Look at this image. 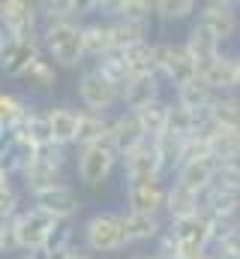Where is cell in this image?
Returning a JSON list of instances; mask_svg holds the SVG:
<instances>
[{
  "instance_id": "obj_45",
  "label": "cell",
  "mask_w": 240,
  "mask_h": 259,
  "mask_svg": "<svg viewBox=\"0 0 240 259\" xmlns=\"http://www.w3.org/2000/svg\"><path fill=\"white\" fill-rule=\"evenodd\" d=\"M237 229H240V220H237Z\"/></svg>"
},
{
  "instance_id": "obj_2",
  "label": "cell",
  "mask_w": 240,
  "mask_h": 259,
  "mask_svg": "<svg viewBox=\"0 0 240 259\" xmlns=\"http://www.w3.org/2000/svg\"><path fill=\"white\" fill-rule=\"evenodd\" d=\"M81 244L90 253H120L129 247L126 229H123V214L114 211H96L84 220L81 226Z\"/></svg>"
},
{
  "instance_id": "obj_17",
  "label": "cell",
  "mask_w": 240,
  "mask_h": 259,
  "mask_svg": "<svg viewBox=\"0 0 240 259\" xmlns=\"http://www.w3.org/2000/svg\"><path fill=\"white\" fill-rule=\"evenodd\" d=\"M111 124H114V115H99V112L78 109V142H75V151L99 145V142H108Z\"/></svg>"
},
{
  "instance_id": "obj_8",
  "label": "cell",
  "mask_w": 240,
  "mask_h": 259,
  "mask_svg": "<svg viewBox=\"0 0 240 259\" xmlns=\"http://www.w3.org/2000/svg\"><path fill=\"white\" fill-rule=\"evenodd\" d=\"M195 21L204 24L225 46L240 33V3L237 0H204Z\"/></svg>"
},
{
  "instance_id": "obj_30",
  "label": "cell",
  "mask_w": 240,
  "mask_h": 259,
  "mask_svg": "<svg viewBox=\"0 0 240 259\" xmlns=\"http://www.w3.org/2000/svg\"><path fill=\"white\" fill-rule=\"evenodd\" d=\"M84 46H87V58L99 61L108 52H114V36H111V24L102 18H90L84 21Z\"/></svg>"
},
{
  "instance_id": "obj_10",
  "label": "cell",
  "mask_w": 240,
  "mask_h": 259,
  "mask_svg": "<svg viewBox=\"0 0 240 259\" xmlns=\"http://www.w3.org/2000/svg\"><path fill=\"white\" fill-rule=\"evenodd\" d=\"M198 78L207 81V88L213 94H240V52L234 49H222L210 64L198 69Z\"/></svg>"
},
{
  "instance_id": "obj_32",
  "label": "cell",
  "mask_w": 240,
  "mask_h": 259,
  "mask_svg": "<svg viewBox=\"0 0 240 259\" xmlns=\"http://www.w3.org/2000/svg\"><path fill=\"white\" fill-rule=\"evenodd\" d=\"M168 115H171V103L168 100H159V103H153V106L138 112V121H141V127H144L150 142H156V139H162L168 133Z\"/></svg>"
},
{
  "instance_id": "obj_3",
  "label": "cell",
  "mask_w": 240,
  "mask_h": 259,
  "mask_svg": "<svg viewBox=\"0 0 240 259\" xmlns=\"http://www.w3.org/2000/svg\"><path fill=\"white\" fill-rule=\"evenodd\" d=\"M153 46H156V75L171 91H180L183 84L198 78V64L189 55V49L183 46V39L180 42H174V39H156Z\"/></svg>"
},
{
  "instance_id": "obj_23",
  "label": "cell",
  "mask_w": 240,
  "mask_h": 259,
  "mask_svg": "<svg viewBox=\"0 0 240 259\" xmlns=\"http://www.w3.org/2000/svg\"><path fill=\"white\" fill-rule=\"evenodd\" d=\"M168 226L177 232L180 241L198 244V247H204V250L213 247V238H216V220H210L204 211L195 214V217H189V220H183V223H168Z\"/></svg>"
},
{
  "instance_id": "obj_36",
  "label": "cell",
  "mask_w": 240,
  "mask_h": 259,
  "mask_svg": "<svg viewBox=\"0 0 240 259\" xmlns=\"http://www.w3.org/2000/svg\"><path fill=\"white\" fill-rule=\"evenodd\" d=\"M198 9H201V3H195V0H156V18L168 21V24L186 21L192 15L198 18Z\"/></svg>"
},
{
  "instance_id": "obj_9",
  "label": "cell",
  "mask_w": 240,
  "mask_h": 259,
  "mask_svg": "<svg viewBox=\"0 0 240 259\" xmlns=\"http://www.w3.org/2000/svg\"><path fill=\"white\" fill-rule=\"evenodd\" d=\"M120 169H123V181L126 184L162 181V175H165V163L159 157L156 142H144L141 148H135L126 157H120Z\"/></svg>"
},
{
  "instance_id": "obj_40",
  "label": "cell",
  "mask_w": 240,
  "mask_h": 259,
  "mask_svg": "<svg viewBox=\"0 0 240 259\" xmlns=\"http://www.w3.org/2000/svg\"><path fill=\"white\" fill-rule=\"evenodd\" d=\"M69 247H75V226L72 223H60L57 232L48 241V247H45V253H60V250H69Z\"/></svg>"
},
{
  "instance_id": "obj_7",
  "label": "cell",
  "mask_w": 240,
  "mask_h": 259,
  "mask_svg": "<svg viewBox=\"0 0 240 259\" xmlns=\"http://www.w3.org/2000/svg\"><path fill=\"white\" fill-rule=\"evenodd\" d=\"M0 24H3V30L21 36L27 42H42V12H39L36 0H3Z\"/></svg>"
},
{
  "instance_id": "obj_42",
  "label": "cell",
  "mask_w": 240,
  "mask_h": 259,
  "mask_svg": "<svg viewBox=\"0 0 240 259\" xmlns=\"http://www.w3.org/2000/svg\"><path fill=\"white\" fill-rule=\"evenodd\" d=\"M48 259H96V253H90L84 244H75L69 250H60V253H48Z\"/></svg>"
},
{
  "instance_id": "obj_26",
  "label": "cell",
  "mask_w": 240,
  "mask_h": 259,
  "mask_svg": "<svg viewBox=\"0 0 240 259\" xmlns=\"http://www.w3.org/2000/svg\"><path fill=\"white\" fill-rule=\"evenodd\" d=\"M111 24V36H114V49H132L138 42H150L153 36V21H135V18H117L108 21Z\"/></svg>"
},
{
  "instance_id": "obj_1",
  "label": "cell",
  "mask_w": 240,
  "mask_h": 259,
  "mask_svg": "<svg viewBox=\"0 0 240 259\" xmlns=\"http://www.w3.org/2000/svg\"><path fill=\"white\" fill-rule=\"evenodd\" d=\"M42 49L57 69H78L87 61L84 24H42Z\"/></svg>"
},
{
  "instance_id": "obj_29",
  "label": "cell",
  "mask_w": 240,
  "mask_h": 259,
  "mask_svg": "<svg viewBox=\"0 0 240 259\" xmlns=\"http://www.w3.org/2000/svg\"><path fill=\"white\" fill-rule=\"evenodd\" d=\"M42 42H27V39H21V46L15 49V55L9 58V61H3V75L6 78H24L30 69H33V64H39L42 61Z\"/></svg>"
},
{
  "instance_id": "obj_12",
  "label": "cell",
  "mask_w": 240,
  "mask_h": 259,
  "mask_svg": "<svg viewBox=\"0 0 240 259\" xmlns=\"http://www.w3.org/2000/svg\"><path fill=\"white\" fill-rule=\"evenodd\" d=\"M30 205L42 208V211L51 214L57 223H72L84 202H81V196H78V190H75L72 184H63V187H54V190H48V193L30 199Z\"/></svg>"
},
{
  "instance_id": "obj_35",
  "label": "cell",
  "mask_w": 240,
  "mask_h": 259,
  "mask_svg": "<svg viewBox=\"0 0 240 259\" xmlns=\"http://www.w3.org/2000/svg\"><path fill=\"white\" fill-rule=\"evenodd\" d=\"M210 253L216 259H240V229L237 226L216 223V238H213Z\"/></svg>"
},
{
  "instance_id": "obj_20",
  "label": "cell",
  "mask_w": 240,
  "mask_h": 259,
  "mask_svg": "<svg viewBox=\"0 0 240 259\" xmlns=\"http://www.w3.org/2000/svg\"><path fill=\"white\" fill-rule=\"evenodd\" d=\"M213 181H216V163L213 160L186 163V166H180L177 175H174V184L192 190V193H201V196H207L213 190Z\"/></svg>"
},
{
  "instance_id": "obj_13",
  "label": "cell",
  "mask_w": 240,
  "mask_h": 259,
  "mask_svg": "<svg viewBox=\"0 0 240 259\" xmlns=\"http://www.w3.org/2000/svg\"><path fill=\"white\" fill-rule=\"evenodd\" d=\"M162 78L159 75H135L126 88H123V97H120V109L123 112H141V109H147V106H153V103H159V100H165L162 97Z\"/></svg>"
},
{
  "instance_id": "obj_41",
  "label": "cell",
  "mask_w": 240,
  "mask_h": 259,
  "mask_svg": "<svg viewBox=\"0 0 240 259\" xmlns=\"http://www.w3.org/2000/svg\"><path fill=\"white\" fill-rule=\"evenodd\" d=\"M0 253L3 256H18V238H15V226L12 220H0Z\"/></svg>"
},
{
  "instance_id": "obj_24",
  "label": "cell",
  "mask_w": 240,
  "mask_h": 259,
  "mask_svg": "<svg viewBox=\"0 0 240 259\" xmlns=\"http://www.w3.org/2000/svg\"><path fill=\"white\" fill-rule=\"evenodd\" d=\"M30 112H33V103H27L21 94L3 91L0 94V133H3V139L12 136V133H18Z\"/></svg>"
},
{
  "instance_id": "obj_44",
  "label": "cell",
  "mask_w": 240,
  "mask_h": 259,
  "mask_svg": "<svg viewBox=\"0 0 240 259\" xmlns=\"http://www.w3.org/2000/svg\"><path fill=\"white\" fill-rule=\"evenodd\" d=\"M204 259H216V256H213V253H210V256H204Z\"/></svg>"
},
{
  "instance_id": "obj_16",
  "label": "cell",
  "mask_w": 240,
  "mask_h": 259,
  "mask_svg": "<svg viewBox=\"0 0 240 259\" xmlns=\"http://www.w3.org/2000/svg\"><path fill=\"white\" fill-rule=\"evenodd\" d=\"M48 127H51V142L60 148H75L78 142V109L69 106H48Z\"/></svg>"
},
{
  "instance_id": "obj_43",
  "label": "cell",
  "mask_w": 240,
  "mask_h": 259,
  "mask_svg": "<svg viewBox=\"0 0 240 259\" xmlns=\"http://www.w3.org/2000/svg\"><path fill=\"white\" fill-rule=\"evenodd\" d=\"M12 259H48V253H18Z\"/></svg>"
},
{
  "instance_id": "obj_11",
  "label": "cell",
  "mask_w": 240,
  "mask_h": 259,
  "mask_svg": "<svg viewBox=\"0 0 240 259\" xmlns=\"http://www.w3.org/2000/svg\"><path fill=\"white\" fill-rule=\"evenodd\" d=\"M123 199H126V211H132V214L162 217V214H165V205H168V187H165L162 181L126 184Z\"/></svg>"
},
{
  "instance_id": "obj_21",
  "label": "cell",
  "mask_w": 240,
  "mask_h": 259,
  "mask_svg": "<svg viewBox=\"0 0 240 259\" xmlns=\"http://www.w3.org/2000/svg\"><path fill=\"white\" fill-rule=\"evenodd\" d=\"M123 229H126L129 244H147V241H159V238H162V232H165L168 226L162 223V217L123 211Z\"/></svg>"
},
{
  "instance_id": "obj_28",
  "label": "cell",
  "mask_w": 240,
  "mask_h": 259,
  "mask_svg": "<svg viewBox=\"0 0 240 259\" xmlns=\"http://www.w3.org/2000/svg\"><path fill=\"white\" fill-rule=\"evenodd\" d=\"M210 157L216 166L240 163V130L210 127Z\"/></svg>"
},
{
  "instance_id": "obj_6",
  "label": "cell",
  "mask_w": 240,
  "mask_h": 259,
  "mask_svg": "<svg viewBox=\"0 0 240 259\" xmlns=\"http://www.w3.org/2000/svg\"><path fill=\"white\" fill-rule=\"evenodd\" d=\"M12 226H15V238H18V250L21 253H45V247H48V241L57 232L60 223L51 214H45L42 208L27 205L12 220Z\"/></svg>"
},
{
  "instance_id": "obj_39",
  "label": "cell",
  "mask_w": 240,
  "mask_h": 259,
  "mask_svg": "<svg viewBox=\"0 0 240 259\" xmlns=\"http://www.w3.org/2000/svg\"><path fill=\"white\" fill-rule=\"evenodd\" d=\"M216 190H228V193H240V163H225L216 166Z\"/></svg>"
},
{
  "instance_id": "obj_22",
  "label": "cell",
  "mask_w": 240,
  "mask_h": 259,
  "mask_svg": "<svg viewBox=\"0 0 240 259\" xmlns=\"http://www.w3.org/2000/svg\"><path fill=\"white\" fill-rule=\"evenodd\" d=\"M204 214L222 226H237L240 220V193H228V190H210L204 196Z\"/></svg>"
},
{
  "instance_id": "obj_37",
  "label": "cell",
  "mask_w": 240,
  "mask_h": 259,
  "mask_svg": "<svg viewBox=\"0 0 240 259\" xmlns=\"http://www.w3.org/2000/svg\"><path fill=\"white\" fill-rule=\"evenodd\" d=\"M24 81H27V88L33 94H51L57 88V66L42 58L39 64H33V69L24 75Z\"/></svg>"
},
{
  "instance_id": "obj_15",
  "label": "cell",
  "mask_w": 240,
  "mask_h": 259,
  "mask_svg": "<svg viewBox=\"0 0 240 259\" xmlns=\"http://www.w3.org/2000/svg\"><path fill=\"white\" fill-rule=\"evenodd\" d=\"M63 184H66V181H63V169L45 163V160H36V163L21 175V190L30 193V199L48 193V190H54V187H63Z\"/></svg>"
},
{
  "instance_id": "obj_14",
  "label": "cell",
  "mask_w": 240,
  "mask_h": 259,
  "mask_svg": "<svg viewBox=\"0 0 240 259\" xmlns=\"http://www.w3.org/2000/svg\"><path fill=\"white\" fill-rule=\"evenodd\" d=\"M111 145L117 148L120 157H126L129 151H135V148H141L144 142H150L147 139V133L141 127V121H138V115L135 112H123L120 109L117 115H114V124H111Z\"/></svg>"
},
{
  "instance_id": "obj_31",
  "label": "cell",
  "mask_w": 240,
  "mask_h": 259,
  "mask_svg": "<svg viewBox=\"0 0 240 259\" xmlns=\"http://www.w3.org/2000/svg\"><path fill=\"white\" fill-rule=\"evenodd\" d=\"M210 124L222 130H240V94H222L213 100L207 112Z\"/></svg>"
},
{
  "instance_id": "obj_5",
  "label": "cell",
  "mask_w": 240,
  "mask_h": 259,
  "mask_svg": "<svg viewBox=\"0 0 240 259\" xmlns=\"http://www.w3.org/2000/svg\"><path fill=\"white\" fill-rule=\"evenodd\" d=\"M75 94H78V103H81L87 112H99V115H117L120 112L117 106H120L123 91L114 88L96 66L81 69L78 84H75Z\"/></svg>"
},
{
  "instance_id": "obj_4",
  "label": "cell",
  "mask_w": 240,
  "mask_h": 259,
  "mask_svg": "<svg viewBox=\"0 0 240 259\" xmlns=\"http://www.w3.org/2000/svg\"><path fill=\"white\" fill-rule=\"evenodd\" d=\"M117 163H120V154H117V148L111 145V139L99 142V145H90V148H78V154H75L78 184H84L90 190L102 187L111 178V172L117 169Z\"/></svg>"
},
{
  "instance_id": "obj_38",
  "label": "cell",
  "mask_w": 240,
  "mask_h": 259,
  "mask_svg": "<svg viewBox=\"0 0 240 259\" xmlns=\"http://www.w3.org/2000/svg\"><path fill=\"white\" fill-rule=\"evenodd\" d=\"M183 139H174V136H162V139H156V148H159V157H162V163H165V172H171V175H177L180 163H183Z\"/></svg>"
},
{
  "instance_id": "obj_34",
  "label": "cell",
  "mask_w": 240,
  "mask_h": 259,
  "mask_svg": "<svg viewBox=\"0 0 240 259\" xmlns=\"http://www.w3.org/2000/svg\"><path fill=\"white\" fill-rule=\"evenodd\" d=\"M18 133H21L24 139H30L33 145H39V148L54 145V142H51V127H48V115H45V109H36V106H33V112L27 115V121L21 124Z\"/></svg>"
},
{
  "instance_id": "obj_18",
  "label": "cell",
  "mask_w": 240,
  "mask_h": 259,
  "mask_svg": "<svg viewBox=\"0 0 240 259\" xmlns=\"http://www.w3.org/2000/svg\"><path fill=\"white\" fill-rule=\"evenodd\" d=\"M201 211H204V196L201 193H192V190L180 187L174 181L168 184V205H165L168 223H183V220H189Z\"/></svg>"
},
{
  "instance_id": "obj_19",
  "label": "cell",
  "mask_w": 240,
  "mask_h": 259,
  "mask_svg": "<svg viewBox=\"0 0 240 259\" xmlns=\"http://www.w3.org/2000/svg\"><path fill=\"white\" fill-rule=\"evenodd\" d=\"M183 46H186V49H189V55L195 58L198 69H201L204 64H210V61L225 49V46H222V42H219L207 27H204V24H198V21H192V24H189L186 36H183Z\"/></svg>"
},
{
  "instance_id": "obj_27",
  "label": "cell",
  "mask_w": 240,
  "mask_h": 259,
  "mask_svg": "<svg viewBox=\"0 0 240 259\" xmlns=\"http://www.w3.org/2000/svg\"><path fill=\"white\" fill-rule=\"evenodd\" d=\"M216 97L219 94H213L204 78H195V81L183 84L180 91H174V103L183 106V109H189V112H195V115H207Z\"/></svg>"
},
{
  "instance_id": "obj_25",
  "label": "cell",
  "mask_w": 240,
  "mask_h": 259,
  "mask_svg": "<svg viewBox=\"0 0 240 259\" xmlns=\"http://www.w3.org/2000/svg\"><path fill=\"white\" fill-rule=\"evenodd\" d=\"M39 12L42 24H84L87 0H39Z\"/></svg>"
},
{
  "instance_id": "obj_33",
  "label": "cell",
  "mask_w": 240,
  "mask_h": 259,
  "mask_svg": "<svg viewBox=\"0 0 240 259\" xmlns=\"http://www.w3.org/2000/svg\"><path fill=\"white\" fill-rule=\"evenodd\" d=\"M93 66L114 84V88H126L129 81H132V69H129V64H126V58H123V52L120 49H114V52H108L105 58H99V61H93Z\"/></svg>"
}]
</instances>
